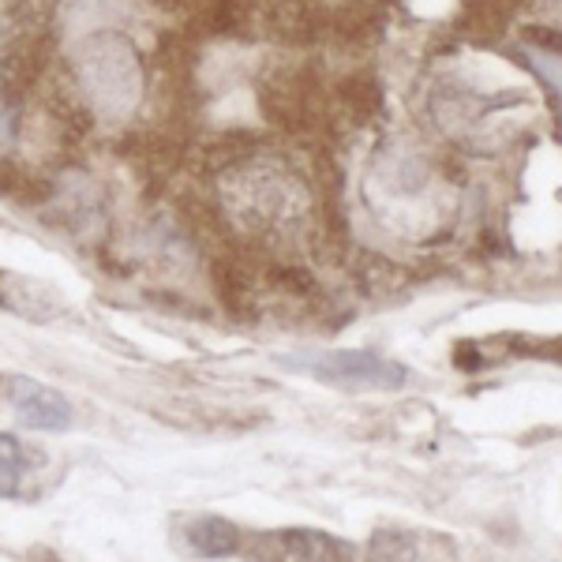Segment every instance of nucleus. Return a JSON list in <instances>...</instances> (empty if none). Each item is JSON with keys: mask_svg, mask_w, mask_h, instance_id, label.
<instances>
[{"mask_svg": "<svg viewBox=\"0 0 562 562\" xmlns=\"http://www.w3.org/2000/svg\"><path fill=\"white\" fill-rule=\"evenodd\" d=\"M76 79L87 105L105 121H124L143 102V60L116 31L87 34L76 53Z\"/></svg>", "mask_w": 562, "mask_h": 562, "instance_id": "3", "label": "nucleus"}, {"mask_svg": "<svg viewBox=\"0 0 562 562\" xmlns=\"http://www.w3.org/2000/svg\"><path fill=\"white\" fill-rule=\"evenodd\" d=\"M8 397H12L15 413L23 416L26 428L34 431H65L71 424V405L60 390H49L34 379H12L8 383Z\"/></svg>", "mask_w": 562, "mask_h": 562, "instance_id": "6", "label": "nucleus"}, {"mask_svg": "<svg viewBox=\"0 0 562 562\" xmlns=\"http://www.w3.org/2000/svg\"><path fill=\"white\" fill-rule=\"evenodd\" d=\"M42 454L34 447H23L15 435H0V498H15L20 495L23 473L34 465H42Z\"/></svg>", "mask_w": 562, "mask_h": 562, "instance_id": "9", "label": "nucleus"}, {"mask_svg": "<svg viewBox=\"0 0 562 562\" xmlns=\"http://www.w3.org/2000/svg\"><path fill=\"white\" fill-rule=\"evenodd\" d=\"M296 371L346 390H394L405 383V371L371 352H319V357H289Z\"/></svg>", "mask_w": 562, "mask_h": 562, "instance_id": "4", "label": "nucleus"}, {"mask_svg": "<svg viewBox=\"0 0 562 562\" xmlns=\"http://www.w3.org/2000/svg\"><path fill=\"white\" fill-rule=\"evenodd\" d=\"M180 540H184V548L199 559H225V555H237V551L244 548L237 525L217 518V514L188 518L184 525H180Z\"/></svg>", "mask_w": 562, "mask_h": 562, "instance_id": "7", "label": "nucleus"}, {"mask_svg": "<svg viewBox=\"0 0 562 562\" xmlns=\"http://www.w3.org/2000/svg\"><path fill=\"white\" fill-rule=\"evenodd\" d=\"M217 206L233 233L262 244L301 240L315 217L312 184L278 154L233 161L217 177Z\"/></svg>", "mask_w": 562, "mask_h": 562, "instance_id": "2", "label": "nucleus"}, {"mask_svg": "<svg viewBox=\"0 0 562 562\" xmlns=\"http://www.w3.org/2000/svg\"><path fill=\"white\" fill-rule=\"evenodd\" d=\"M364 562H416V537L402 529H379L368 540Z\"/></svg>", "mask_w": 562, "mask_h": 562, "instance_id": "10", "label": "nucleus"}, {"mask_svg": "<svg viewBox=\"0 0 562 562\" xmlns=\"http://www.w3.org/2000/svg\"><path fill=\"white\" fill-rule=\"evenodd\" d=\"M248 562H352V548L330 532L315 529H270L244 543Z\"/></svg>", "mask_w": 562, "mask_h": 562, "instance_id": "5", "label": "nucleus"}, {"mask_svg": "<svg viewBox=\"0 0 562 562\" xmlns=\"http://www.w3.org/2000/svg\"><path fill=\"white\" fill-rule=\"evenodd\" d=\"M360 192L379 225L402 240L442 237L450 214H454V195H450L442 158L409 135L379 143Z\"/></svg>", "mask_w": 562, "mask_h": 562, "instance_id": "1", "label": "nucleus"}, {"mask_svg": "<svg viewBox=\"0 0 562 562\" xmlns=\"http://www.w3.org/2000/svg\"><path fill=\"white\" fill-rule=\"evenodd\" d=\"M518 53H521L525 65H529L532 76L551 90V98H555L562 109V38H551V34H529Z\"/></svg>", "mask_w": 562, "mask_h": 562, "instance_id": "8", "label": "nucleus"}]
</instances>
